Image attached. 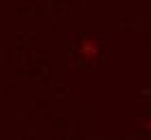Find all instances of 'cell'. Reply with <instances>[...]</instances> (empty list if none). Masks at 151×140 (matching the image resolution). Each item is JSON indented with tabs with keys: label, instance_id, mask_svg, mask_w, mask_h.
I'll list each match as a JSON object with an SVG mask.
<instances>
[{
	"label": "cell",
	"instance_id": "obj_1",
	"mask_svg": "<svg viewBox=\"0 0 151 140\" xmlns=\"http://www.w3.org/2000/svg\"><path fill=\"white\" fill-rule=\"evenodd\" d=\"M95 54H97V47H95L91 41H84V43H82V56H84V58H93Z\"/></svg>",
	"mask_w": 151,
	"mask_h": 140
}]
</instances>
